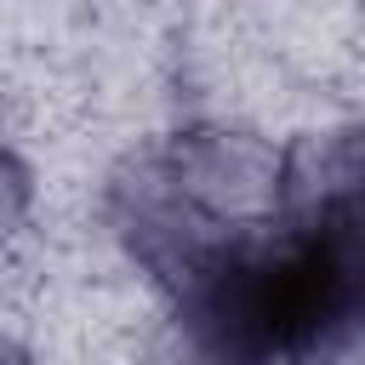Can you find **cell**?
<instances>
[{
  "mask_svg": "<svg viewBox=\"0 0 365 365\" xmlns=\"http://www.w3.org/2000/svg\"><path fill=\"white\" fill-rule=\"evenodd\" d=\"M0 365H29V359H23V354H11V348L0 342Z\"/></svg>",
  "mask_w": 365,
  "mask_h": 365,
  "instance_id": "6da1fadb",
  "label": "cell"
}]
</instances>
